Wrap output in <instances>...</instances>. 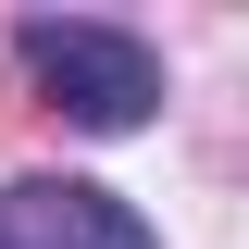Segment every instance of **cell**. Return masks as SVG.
<instances>
[{
    "label": "cell",
    "mask_w": 249,
    "mask_h": 249,
    "mask_svg": "<svg viewBox=\"0 0 249 249\" xmlns=\"http://www.w3.org/2000/svg\"><path fill=\"white\" fill-rule=\"evenodd\" d=\"M13 50H25V75L50 88L62 124H88V137H137V124L162 112V50L137 25H88V13H25L13 25Z\"/></svg>",
    "instance_id": "6da1fadb"
},
{
    "label": "cell",
    "mask_w": 249,
    "mask_h": 249,
    "mask_svg": "<svg viewBox=\"0 0 249 249\" xmlns=\"http://www.w3.org/2000/svg\"><path fill=\"white\" fill-rule=\"evenodd\" d=\"M0 249H162V237L88 175H25L0 187Z\"/></svg>",
    "instance_id": "7a4b0ae2"
}]
</instances>
